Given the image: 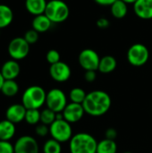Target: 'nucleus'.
Instances as JSON below:
<instances>
[{"label": "nucleus", "instance_id": "nucleus-2", "mask_svg": "<svg viewBox=\"0 0 152 153\" xmlns=\"http://www.w3.org/2000/svg\"><path fill=\"white\" fill-rule=\"evenodd\" d=\"M97 140L90 134L79 133L69 141L70 153H97Z\"/></svg>", "mask_w": 152, "mask_h": 153}, {"label": "nucleus", "instance_id": "nucleus-33", "mask_svg": "<svg viewBox=\"0 0 152 153\" xmlns=\"http://www.w3.org/2000/svg\"><path fill=\"white\" fill-rule=\"evenodd\" d=\"M109 21L107 19V18H99V19H98V21H97V26L99 28V29H107V28H108V26H109Z\"/></svg>", "mask_w": 152, "mask_h": 153}, {"label": "nucleus", "instance_id": "nucleus-7", "mask_svg": "<svg viewBox=\"0 0 152 153\" xmlns=\"http://www.w3.org/2000/svg\"><path fill=\"white\" fill-rule=\"evenodd\" d=\"M67 98L65 92L57 88L51 89L47 92L46 105L47 108L56 113H61L67 105Z\"/></svg>", "mask_w": 152, "mask_h": 153}, {"label": "nucleus", "instance_id": "nucleus-32", "mask_svg": "<svg viewBox=\"0 0 152 153\" xmlns=\"http://www.w3.org/2000/svg\"><path fill=\"white\" fill-rule=\"evenodd\" d=\"M97 78L96 71H85L84 74V79L88 82H93Z\"/></svg>", "mask_w": 152, "mask_h": 153}, {"label": "nucleus", "instance_id": "nucleus-3", "mask_svg": "<svg viewBox=\"0 0 152 153\" xmlns=\"http://www.w3.org/2000/svg\"><path fill=\"white\" fill-rule=\"evenodd\" d=\"M47 92L39 85H32L28 87L22 96V104L26 109H39L44 104H46Z\"/></svg>", "mask_w": 152, "mask_h": 153}, {"label": "nucleus", "instance_id": "nucleus-30", "mask_svg": "<svg viewBox=\"0 0 152 153\" xmlns=\"http://www.w3.org/2000/svg\"><path fill=\"white\" fill-rule=\"evenodd\" d=\"M0 153H14L13 145L9 141L0 140Z\"/></svg>", "mask_w": 152, "mask_h": 153}, {"label": "nucleus", "instance_id": "nucleus-15", "mask_svg": "<svg viewBox=\"0 0 152 153\" xmlns=\"http://www.w3.org/2000/svg\"><path fill=\"white\" fill-rule=\"evenodd\" d=\"M133 11L141 19H152V0H137L133 4Z\"/></svg>", "mask_w": 152, "mask_h": 153}, {"label": "nucleus", "instance_id": "nucleus-8", "mask_svg": "<svg viewBox=\"0 0 152 153\" xmlns=\"http://www.w3.org/2000/svg\"><path fill=\"white\" fill-rule=\"evenodd\" d=\"M30 46L23 37H16L9 42L7 51L12 59L22 60L29 55Z\"/></svg>", "mask_w": 152, "mask_h": 153}, {"label": "nucleus", "instance_id": "nucleus-29", "mask_svg": "<svg viewBox=\"0 0 152 153\" xmlns=\"http://www.w3.org/2000/svg\"><path fill=\"white\" fill-rule=\"evenodd\" d=\"M46 59L47 61V63L51 65H54L56 63H58L60 60V54L57 50L56 49H50L47 51V55H46Z\"/></svg>", "mask_w": 152, "mask_h": 153}, {"label": "nucleus", "instance_id": "nucleus-23", "mask_svg": "<svg viewBox=\"0 0 152 153\" xmlns=\"http://www.w3.org/2000/svg\"><path fill=\"white\" fill-rule=\"evenodd\" d=\"M1 92L8 98L14 97L19 92V84L15 80H4L1 88Z\"/></svg>", "mask_w": 152, "mask_h": 153}, {"label": "nucleus", "instance_id": "nucleus-21", "mask_svg": "<svg viewBox=\"0 0 152 153\" xmlns=\"http://www.w3.org/2000/svg\"><path fill=\"white\" fill-rule=\"evenodd\" d=\"M110 11H111V14L113 15V17L116 19H122L125 17V15L127 14V12H128L127 4L122 0H116L110 6Z\"/></svg>", "mask_w": 152, "mask_h": 153}, {"label": "nucleus", "instance_id": "nucleus-27", "mask_svg": "<svg viewBox=\"0 0 152 153\" xmlns=\"http://www.w3.org/2000/svg\"><path fill=\"white\" fill-rule=\"evenodd\" d=\"M24 120L29 125H38L40 122V111L39 109H27Z\"/></svg>", "mask_w": 152, "mask_h": 153}, {"label": "nucleus", "instance_id": "nucleus-5", "mask_svg": "<svg viewBox=\"0 0 152 153\" xmlns=\"http://www.w3.org/2000/svg\"><path fill=\"white\" fill-rule=\"evenodd\" d=\"M49 134L53 139L59 143H65L73 137V129L69 122L62 119H56V121L49 126Z\"/></svg>", "mask_w": 152, "mask_h": 153}, {"label": "nucleus", "instance_id": "nucleus-9", "mask_svg": "<svg viewBox=\"0 0 152 153\" xmlns=\"http://www.w3.org/2000/svg\"><path fill=\"white\" fill-rule=\"evenodd\" d=\"M78 61L80 65L85 71H97L100 57L95 50L91 48H85L79 54Z\"/></svg>", "mask_w": 152, "mask_h": 153}, {"label": "nucleus", "instance_id": "nucleus-19", "mask_svg": "<svg viewBox=\"0 0 152 153\" xmlns=\"http://www.w3.org/2000/svg\"><path fill=\"white\" fill-rule=\"evenodd\" d=\"M116 65V59L113 56H105L100 58L98 70L102 74H109L115 71Z\"/></svg>", "mask_w": 152, "mask_h": 153}, {"label": "nucleus", "instance_id": "nucleus-11", "mask_svg": "<svg viewBox=\"0 0 152 153\" xmlns=\"http://www.w3.org/2000/svg\"><path fill=\"white\" fill-rule=\"evenodd\" d=\"M71 68L70 66L62 61L50 65L49 74L51 78L57 82H65L71 77Z\"/></svg>", "mask_w": 152, "mask_h": 153}, {"label": "nucleus", "instance_id": "nucleus-1", "mask_svg": "<svg viewBox=\"0 0 152 153\" xmlns=\"http://www.w3.org/2000/svg\"><path fill=\"white\" fill-rule=\"evenodd\" d=\"M112 100L108 93L104 91H93L87 93L82 103L85 113L92 117L105 115L111 108Z\"/></svg>", "mask_w": 152, "mask_h": 153}, {"label": "nucleus", "instance_id": "nucleus-4", "mask_svg": "<svg viewBox=\"0 0 152 153\" xmlns=\"http://www.w3.org/2000/svg\"><path fill=\"white\" fill-rule=\"evenodd\" d=\"M69 6L63 0H50L47 4L45 14L52 23H61L69 17Z\"/></svg>", "mask_w": 152, "mask_h": 153}, {"label": "nucleus", "instance_id": "nucleus-12", "mask_svg": "<svg viewBox=\"0 0 152 153\" xmlns=\"http://www.w3.org/2000/svg\"><path fill=\"white\" fill-rule=\"evenodd\" d=\"M62 114L65 120H66L70 124H73V123H77L83 117L85 114V110L83 108L82 104L71 102L66 105Z\"/></svg>", "mask_w": 152, "mask_h": 153}, {"label": "nucleus", "instance_id": "nucleus-24", "mask_svg": "<svg viewBox=\"0 0 152 153\" xmlns=\"http://www.w3.org/2000/svg\"><path fill=\"white\" fill-rule=\"evenodd\" d=\"M86 96H87V93L85 92V91L79 87L72 89L69 92V99L71 102H73V103L82 104L83 101L85 100Z\"/></svg>", "mask_w": 152, "mask_h": 153}, {"label": "nucleus", "instance_id": "nucleus-34", "mask_svg": "<svg viewBox=\"0 0 152 153\" xmlns=\"http://www.w3.org/2000/svg\"><path fill=\"white\" fill-rule=\"evenodd\" d=\"M105 136H106V139H109V140H114L115 141V139L117 136V132L114 128H108L106 131Z\"/></svg>", "mask_w": 152, "mask_h": 153}, {"label": "nucleus", "instance_id": "nucleus-31", "mask_svg": "<svg viewBox=\"0 0 152 153\" xmlns=\"http://www.w3.org/2000/svg\"><path fill=\"white\" fill-rule=\"evenodd\" d=\"M35 132L39 136L44 137V136L47 135V134H49V126H46L44 124H39L36 126Z\"/></svg>", "mask_w": 152, "mask_h": 153}, {"label": "nucleus", "instance_id": "nucleus-10", "mask_svg": "<svg viewBox=\"0 0 152 153\" xmlns=\"http://www.w3.org/2000/svg\"><path fill=\"white\" fill-rule=\"evenodd\" d=\"M14 153H39V143L32 136L23 135L13 144Z\"/></svg>", "mask_w": 152, "mask_h": 153}, {"label": "nucleus", "instance_id": "nucleus-6", "mask_svg": "<svg viewBox=\"0 0 152 153\" xmlns=\"http://www.w3.org/2000/svg\"><path fill=\"white\" fill-rule=\"evenodd\" d=\"M150 57L148 48L142 43H135L132 45L127 51L128 62L136 67L144 65Z\"/></svg>", "mask_w": 152, "mask_h": 153}, {"label": "nucleus", "instance_id": "nucleus-35", "mask_svg": "<svg viewBox=\"0 0 152 153\" xmlns=\"http://www.w3.org/2000/svg\"><path fill=\"white\" fill-rule=\"evenodd\" d=\"M98 4L103 5V6H111L116 0H94Z\"/></svg>", "mask_w": 152, "mask_h": 153}, {"label": "nucleus", "instance_id": "nucleus-14", "mask_svg": "<svg viewBox=\"0 0 152 153\" xmlns=\"http://www.w3.org/2000/svg\"><path fill=\"white\" fill-rule=\"evenodd\" d=\"M0 72L4 80H15L20 74L21 66L16 60H7L3 64Z\"/></svg>", "mask_w": 152, "mask_h": 153}, {"label": "nucleus", "instance_id": "nucleus-25", "mask_svg": "<svg viewBox=\"0 0 152 153\" xmlns=\"http://www.w3.org/2000/svg\"><path fill=\"white\" fill-rule=\"evenodd\" d=\"M43 152L44 153H61L62 147L61 143L56 141L55 139L47 140L43 146Z\"/></svg>", "mask_w": 152, "mask_h": 153}, {"label": "nucleus", "instance_id": "nucleus-18", "mask_svg": "<svg viewBox=\"0 0 152 153\" xmlns=\"http://www.w3.org/2000/svg\"><path fill=\"white\" fill-rule=\"evenodd\" d=\"M15 124L13 122L4 119L0 121V140L1 141H9L15 134Z\"/></svg>", "mask_w": 152, "mask_h": 153}, {"label": "nucleus", "instance_id": "nucleus-13", "mask_svg": "<svg viewBox=\"0 0 152 153\" xmlns=\"http://www.w3.org/2000/svg\"><path fill=\"white\" fill-rule=\"evenodd\" d=\"M26 108L22 104H13L8 107L5 111V119L13 122V124L21 123L25 119Z\"/></svg>", "mask_w": 152, "mask_h": 153}, {"label": "nucleus", "instance_id": "nucleus-17", "mask_svg": "<svg viewBox=\"0 0 152 153\" xmlns=\"http://www.w3.org/2000/svg\"><path fill=\"white\" fill-rule=\"evenodd\" d=\"M47 4V0H25L26 10L34 16L45 13Z\"/></svg>", "mask_w": 152, "mask_h": 153}, {"label": "nucleus", "instance_id": "nucleus-16", "mask_svg": "<svg viewBox=\"0 0 152 153\" xmlns=\"http://www.w3.org/2000/svg\"><path fill=\"white\" fill-rule=\"evenodd\" d=\"M51 25H52V22L48 19V17L45 13L34 16L31 22L32 29L38 31L39 33H43L47 31L51 28Z\"/></svg>", "mask_w": 152, "mask_h": 153}, {"label": "nucleus", "instance_id": "nucleus-26", "mask_svg": "<svg viewBox=\"0 0 152 153\" xmlns=\"http://www.w3.org/2000/svg\"><path fill=\"white\" fill-rule=\"evenodd\" d=\"M56 119V113L49 108H45L40 112V123L46 126H50Z\"/></svg>", "mask_w": 152, "mask_h": 153}, {"label": "nucleus", "instance_id": "nucleus-36", "mask_svg": "<svg viewBox=\"0 0 152 153\" xmlns=\"http://www.w3.org/2000/svg\"><path fill=\"white\" fill-rule=\"evenodd\" d=\"M4 82V78L3 77V75H2V74H1V72H0V91H1V88H2V86H3Z\"/></svg>", "mask_w": 152, "mask_h": 153}, {"label": "nucleus", "instance_id": "nucleus-37", "mask_svg": "<svg viewBox=\"0 0 152 153\" xmlns=\"http://www.w3.org/2000/svg\"><path fill=\"white\" fill-rule=\"evenodd\" d=\"M122 1H124L125 3H126V4H134L137 0H122Z\"/></svg>", "mask_w": 152, "mask_h": 153}, {"label": "nucleus", "instance_id": "nucleus-22", "mask_svg": "<svg viewBox=\"0 0 152 153\" xmlns=\"http://www.w3.org/2000/svg\"><path fill=\"white\" fill-rule=\"evenodd\" d=\"M117 152V144L116 141L104 139L98 143L97 153H116Z\"/></svg>", "mask_w": 152, "mask_h": 153}, {"label": "nucleus", "instance_id": "nucleus-38", "mask_svg": "<svg viewBox=\"0 0 152 153\" xmlns=\"http://www.w3.org/2000/svg\"><path fill=\"white\" fill-rule=\"evenodd\" d=\"M124 153H133V152H125Z\"/></svg>", "mask_w": 152, "mask_h": 153}, {"label": "nucleus", "instance_id": "nucleus-20", "mask_svg": "<svg viewBox=\"0 0 152 153\" xmlns=\"http://www.w3.org/2000/svg\"><path fill=\"white\" fill-rule=\"evenodd\" d=\"M13 20V12L6 4H0V30L9 26Z\"/></svg>", "mask_w": 152, "mask_h": 153}, {"label": "nucleus", "instance_id": "nucleus-28", "mask_svg": "<svg viewBox=\"0 0 152 153\" xmlns=\"http://www.w3.org/2000/svg\"><path fill=\"white\" fill-rule=\"evenodd\" d=\"M23 38H24V39H25L30 45L35 44V43L39 40V32L36 31V30H33V29L29 30H27V31L24 33Z\"/></svg>", "mask_w": 152, "mask_h": 153}]
</instances>
